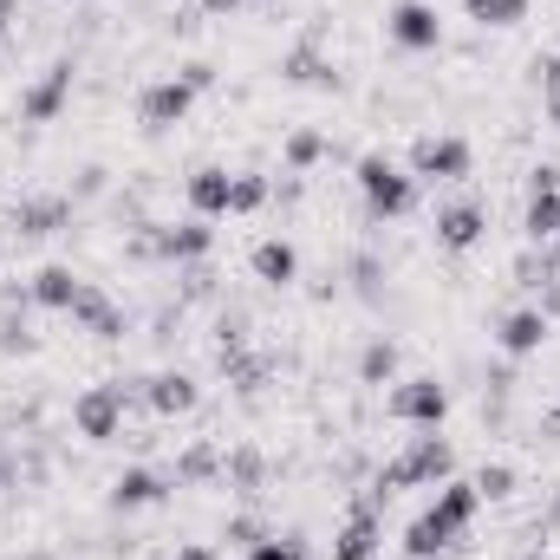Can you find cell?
I'll list each match as a JSON object with an SVG mask.
<instances>
[{
    "instance_id": "1",
    "label": "cell",
    "mask_w": 560,
    "mask_h": 560,
    "mask_svg": "<svg viewBox=\"0 0 560 560\" xmlns=\"http://www.w3.org/2000/svg\"><path fill=\"white\" fill-rule=\"evenodd\" d=\"M476 509H482V495H476V482H443L436 489V502L423 509L418 522H411V535H405V548H411V560H430L443 555L469 522H476Z\"/></svg>"
},
{
    "instance_id": "2",
    "label": "cell",
    "mask_w": 560,
    "mask_h": 560,
    "mask_svg": "<svg viewBox=\"0 0 560 560\" xmlns=\"http://www.w3.org/2000/svg\"><path fill=\"white\" fill-rule=\"evenodd\" d=\"M359 189H365V209H372V215H405V209L418 202V183H411L398 163H385V156H365V163H359Z\"/></svg>"
},
{
    "instance_id": "3",
    "label": "cell",
    "mask_w": 560,
    "mask_h": 560,
    "mask_svg": "<svg viewBox=\"0 0 560 560\" xmlns=\"http://www.w3.org/2000/svg\"><path fill=\"white\" fill-rule=\"evenodd\" d=\"M436 476H450V443H436V436H418V450H411V456H398V463H385V469H378V489L392 495V489L436 482Z\"/></svg>"
},
{
    "instance_id": "4",
    "label": "cell",
    "mask_w": 560,
    "mask_h": 560,
    "mask_svg": "<svg viewBox=\"0 0 560 560\" xmlns=\"http://www.w3.org/2000/svg\"><path fill=\"white\" fill-rule=\"evenodd\" d=\"M443 411H450V392H443L436 378H411V385H398V392H392V418H405V423L436 430Z\"/></svg>"
},
{
    "instance_id": "5",
    "label": "cell",
    "mask_w": 560,
    "mask_h": 560,
    "mask_svg": "<svg viewBox=\"0 0 560 560\" xmlns=\"http://www.w3.org/2000/svg\"><path fill=\"white\" fill-rule=\"evenodd\" d=\"M189 105H196V85H189V79H163V85H150V92H143V125H150V131H170V125H183V118H189Z\"/></svg>"
},
{
    "instance_id": "6",
    "label": "cell",
    "mask_w": 560,
    "mask_h": 560,
    "mask_svg": "<svg viewBox=\"0 0 560 560\" xmlns=\"http://www.w3.org/2000/svg\"><path fill=\"white\" fill-rule=\"evenodd\" d=\"M378 495H385V489H372V495L352 509L346 535L332 541V560H372V555H378Z\"/></svg>"
},
{
    "instance_id": "7",
    "label": "cell",
    "mask_w": 560,
    "mask_h": 560,
    "mask_svg": "<svg viewBox=\"0 0 560 560\" xmlns=\"http://www.w3.org/2000/svg\"><path fill=\"white\" fill-rule=\"evenodd\" d=\"M72 418H79V430H85L92 443H105V436H118V423H125V385H105V392H85Z\"/></svg>"
},
{
    "instance_id": "8",
    "label": "cell",
    "mask_w": 560,
    "mask_h": 560,
    "mask_svg": "<svg viewBox=\"0 0 560 560\" xmlns=\"http://www.w3.org/2000/svg\"><path fill=\"white\" fill-rule=\"evenodd\" d=\"M411 170L418 176H469V143L463 138H418V150H411Z\"/></svg>"
},
{
    "instance_id": "9",
    "label": "cell",
    "mask_w": 560,
    "mask_h": 560,
    "mask_svg": "<svg viewBox=\"0 0 560 560\" xmlns=\"http://www.w3.org/2000/svg\"><path fill=\"white\" fill-rule=\"evenodd\" d=\"M392 39H398V46H411V52H430V46L443 39V20H436V7H423V0L392 7Z\"/></svg>"
},
{
    "instance_id": "10",
    "label": "cell",
    "mask_w": 560,
    "mask_h": 560,
    "mask_svg": "<svg viewBox=\"0 0 560 560\" xmlns=\"http://www.w3.org/2000/svg\"><path fill=\"white\" fill-rule=\"evenodd\" d=\"M482 229H489V209H482V202H450V209L436 215V242H443V248H456V255H463V248H476V242H482Z\"/></svg>"
},
{
    "instance_id": "11",
    "label": "cell",
    "mask_w": 560,
    "mask_h": 560,
    "mask_svg": "<svg viewBox=\"0 0 560 560\" xmlns=\"http://www.w3.org/2000/svg\"><path fill=\"white\" fill-rule=\"evenodd\" d=\"M138 255H170V261H202L209 255V229L202 222H183V229H156V235H143Z\"/></svg>"
},
{
    "instance_id": "12",
    "label": "cell",
    "mask_w": 560,
    "mask_h": 560,
    "mask_svg": "<svg viewBox=\"0 0 560 560\" xmlns=\"http://www.w3.org/2000/svg\"><path fill=\"white\" fill-rule=\"evenodd\" d=\"M528 235L560 242V170H535V202H528Z\"/></svg>"
},
{
    "instance_id": "13",
    "label": "cell",
    "mask_w": 560,
    "mask_h": 560,
    "mask_svg": "<svg viewBox=\"0 0 560 560\" xmlns=\"http://www.w3.org/2000/svg\"><path fill=\"white\" fill-rule=\"evenodd\" d=\"M66 92H72V59H59V66H52V72L20 98V118H26V125H46V118L66 105Z\"/></svg>"
},
{
    "instance_id": "14",
    "label": "cell",
    "mask_w": 560,
    "mask_h": 560,
    "mask_svg": "<svg viewBox=\"0 0 560 560\" xmlns=\"http://www.w3.org/2000/svg\"><path fill=\"white\" fill-rule=\"evenodd\" d=\"M541 339H548V313H541V306H522V313L502 319V352H509V359L541 352Z\"/></svg>"
},
{
    "instance_id": "15",
    "label": "cell",
    "mask_w": 560,
    "mask_h": 560,
    "mask_svg": "<svg viewBox=\"0 0 560 560\" xmlns=\"http://www.w3.org/2000/svg\"><path fill=\"white\" fill-rule=\"evenodd\" d=\"M229 196H235V176H229V170H196V176H189L196 215H229Z\"/></svg>"
},
{
    "instance_id": "16",
    "label": "cell",
    "mask_w": 560,
    "mask_h": 560,
    "mask_svg": "<svg viewBox=\"0 0 560 560\" xmlns=\"http://www.w3.org/2000/svg\"><path fill=\"white\" fill-rule=\"evenodd\" d=\"M72 319H85L98 339H118V326H125V319H118V306H112L98 287H79V300H72Z\"/></svg>"
},
{
    "instance_id": "17",
    "label": "cell",
    "mask_w": 560,
    "mask_h": 560,
    "mask_svg": "<svg viewBox=\"0 0 560 560\" xmlns=\"http://www.w3.org/2000/svg\"><path fill=\"white\" fill-rule=\"evenodd\" d=\"M79 287H85V280H72L66 268H39V275H33V300H39V306H59V313H72Z\"/></svg>"
},
{
    "instance_id": "18",
    "label": "cell",
    "mask_w": 560,
    "mask_h": 560,
    "mask_svg": "<svg viewBox=\"0 0 560 560\" xmlns=\"http://www.w3.org/2000/svg\"><path fill=\"white\" fill-rule=\"evenodd\" d=\"M255 275L268 280V287H287V280L300 275V255H293L287 242H261V248H255Z\"/></svg>"
},
{
    "instance_id": "19",
    "label": "cell",
    "mask_w": 560,
    "mask_h": 560,
    "mask_svg": "<svg viewBox=\"0 0 560 560\" xmlns=\"http://www.w3.org/2000/svg\"><path fill=\"white\" fill-rule=\"evenodd\" d=\"M66 215H72L66 202H13V229H20V235H52Z\"/></svg>"
},
{
    "instance_id": "20",
    "label": "cell",
    "mask_w": 560,
    "mask_h": 560,
    "mask_svg": "<svg viewBox=\"0 0 560 560\" xmlns=\"http://www.w3.org/2000/svg\"><path fill=\"white\" fill-rule=\"evenodd\" d=\"M112 502H118V509H150V502H163V476H150V469H131V476H118Z\"/></svg>"
},
{
    "instance_id": "21",
    "label": "cell",
    "mask_w": 560,
    "mask_h": 560,
    "mask_svg": "<svg viewBox=\"0 0 560 560\" xmlns=\"http://www.w3.org/2000/svg\"><path fill=\"white\" fill-rule=\"evenodd\" d=\"M150 405L170 418V411H189L196 405V385L183 378V372H163V378H150Z\"/></svg>"
},
{
    "instance_id": "22",
    "label": "cell",
    "mask_w": 560,
    "mask_h": 560,
    "mask_svg": "<svg viewBox=\"0 0 560 560\" xmlns=\"http://www.w3.org/2000/svg\"><path fill=\"white\" fill-rule=\"evenodd\" d=\"M287 79H293V85H332V66H326L313 46H300V52L287 59Z\"/></svg>"
},
{
    "instance_id": "23",
    "label": "cell",
    "mask_w": 560,
    "mask_h": 560,
    "mask_svg": "<svg viewBox=\"0 0 560 560\" xmlns=\"http://www.w3.org/2000/svg\"><path fill=\"white\" fill-rule=\"evenodd\" d=\"M528 13V0H469V20H482V26H515Z\"/></svg>"
},
{
    "instance_id": "24",
    "label": "cell",
    "mask_w": 560,
    "mask_h": 560,
    "mask_svg": "<svg viewBox=\"0 0 560 560\" xmlns=\"http://www.w3.org/2000/svg\"><path fill=\"white\" fill-rule=\"evenodd\" d=\"M261 202H268V183H261V176H235L229 209H235V215H248V209H261Z\"/></svg>"
},
{
    "instance_id": "25",
    "label": "cell",
    "mask_w": 560,
    "mask_h": 560,
    "mask_svg": "<svg viewBox=\"0 0 560 560\" xmlns=\"http://www.w3.org/2000/svg\"><path fill=\"white\" fill-rule=\"evenodd\" d=\"M392 365H398L392 346H365V365H359V372H365V385H378V378H392Z\"/></svg>"
},
{
    "instance_id": "26",
    "label": "cell",
    "mask_w": 560,
    "mask_h": 560,
    "mask_svg": "<svg viewBox=\"0 0 560 560\" xmlns=\"http://www.w3.org/2000/svg\"><path fill=\"white\" fill-rule=\"evenodd\" d=\"M319 150H326V138H319V131H300V138L287 143V163H293V170H306Z\"/></svg>"
},
{
    "instance_id": "27",
    "label": "cell",
    "mask_w": 560,
    "mask_h": 560,
    "mask_svg": "<svg viewBox=\"0 0 560 560\" xmlns=\"http://www.w3.org/2000/svg\"><path fill=\"white\" fill-rule=\"evenodd\" d=\"M248 560H306V548H300V541H255Z\"/></svg>"
},
{
    "instance_id": "28",
    "label": "cell",
    "mask_w": 560,
    "mask_h": 560,
    "mask_svg": "<svg viewBox=\"0 0 560 560\" xmlns=\"http://www.w3.org/2000/svg\"><path fill=\"white\" fill-rule=\"evenodd\" d=\"M229 469H235V482H242V489H255V482H261V456H255V450H235V456H229Z\"/></svg>"
},
{
    "instance_id": "29",
    "label": "cell",
    "mask_w": 560,
    "mask_h": 560,
    "mask_svg": "<svg viewBox=\"0 0 560 560\" xmlns=\"http://www.w3.org/2000/svg\"><path fill=\"white\" fill-rule=\"evenodd\" d=\"M509 489H515V469H482V476H476V495H482V502H489V495H509Z\"/></svg>"
},
{
    "instance_id": "30",
    "label": "cell",
    "mask_w": 560,
    "mask_h": 560,
    "mask_svg": "<svg viewBox=\"0 0 560 560\" xmlns=\"http://www.w3.org/2000/svg\"><path fill=\"white\" fill-rule=\"evenodd\" d=\"M0 352H33V332H26L20 319H7V326H0Z\"/></svg>"
},
{
    "instance_id": "31",
    "label": "cell",
    "mask_w": 560,
    "mask_h": 560,
    "mask_svg": "<svg viewBox=\"0 0 560 560\" xmlns=\"http://www.w3.org/2000/svg\"><path fill=\"white\" fill-rule=\"evenodd\" d=\"M229 541H242V548H255V541H261V522H255V515H242V522H229Z\"/></svg>"
},
{
    "instance_id": "32",
    "label": "cell",
    "mask_w": 560,
    "mask_h": 560,
    "mask_svg": "<svg viewBox=\"0 0 560 560\" xmlns=\"http://www.w3.org/2000/svg\"><path fill=\"white\" fill-rule=\"evenodd\" d=\"M541 85H548V118L560 125V59L548 66V79H541Z\"/></svg>"
},
{
    "instance_id": "33",
    "label": "cell",
    "mask_w": 560,
    "mask_h": 560,
    "mask_svg": "<svg viewBox=\"0 0 560 560\" xmlns=\"http://www.w3.org/2000/svg\"><path fill=\"white\" fill-rule=\"evenodd\" d=\"M541 313H548V319H555V313H560V280H555V287H548V306H541Z\"/></svg>"
},
{
    "instance_id": "34",
    "label": "cell",
    "mask_w": 560,
    "mask_h": 560,
    "mask_svg": "<svg viewBox=\"0 0 560 560\" xmlns=\"http://www.w3.org/2000/svg\"><path fill=\"white\" fill-rule=\"evenodd\" d=\"M176 560H215V555H209V548H183Z\"/></svg>"
},
{
    "instance_id": "35",
    "label": "cell",
    "mask_w": 560,
    "mask_h": 560,
    "mask_svg": "<svg viewBox=\"0 0 560 560\" xmlns=\"http://www.w3.org/2000/svg\"><path fill=\"white\" fill-rule=\"evenodd\" d=\"M202 7H209V13H229V7H242V0H202Z\"/></svg>"
},
{
    "instance_id": "36",
    "label": "cell",
    "mask_w": 560,
    "mask_h": 560,
    "mask_svg": "<svg viewBox=\"0 0 560 560\" xmlns=\"http://www.w3.org/2000/svg\"><path fill=\"white\" fill-rule=\"evenodd\" d=\"M7 20H13V0H0V33H7Z\"/></svg>"
},
{
    "instance_id": "37",
    "label": "cell",
    "mask_w": 560,
    "mask_h": 560,
    "mask_svg": "<svg viewBox=\"0 0 560 560\" xmlns=\"http://www.w3.org/2000/svg\"><path fill=\"white\" fill-rule=\"evenodd\" d=\"M0 463H7V450H0Z\"/></svg>"
}]
</instances>
